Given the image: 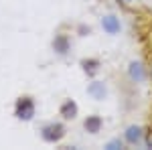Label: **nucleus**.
Masks as SVG:
<instances>
[{"mask_svg":"<svg viewBox=\"0 0 152 150\" xmlns=\"http://www.w3.org/2000/svg\"><path fill=\"white\" fill-rule=\"evenodd\" d=\"M77 112H79V108H77V104L73 100H65L61 104V108H59V116L63 120H75L77 118Z\"/></svg>","mask_w":152,"mask_h":150,"instance_id":"3","label":"nucleus"},{"mask_svg":"<svg viewBox=\"0 0 152 150\" xmlns=\"http://www.w3.org/2000/svg\"><path fill=\"white\" fill-rule=\"evenodd\" d=\"M53 49L57 51L59 55H65L69 51V37L63 35V33L55 35V39H53Z\"/></svg>","mask_w":152,"mask_h":150,"instance_id":"4","label":"nucleus"},{"mask_svg":"<svg viewBox=\"0 0 152 150\" xmlns=\"http://www.w3.org/2000/svg\"><path fill=\"white\" fill-rule=\"evenodd\" d=\"M35 110H37V104H35V97L33 95H20L16 97L14 102V116L23 122H28L35 118Z\"/></svg>","mask_w":152,"mask_h":150,"instance_id":"1","label":"nucleus"},{"mask_svg":"<svg viewBox=\"0 0 152 150\" xmlns=\"http://www.w3.org/2000/svg\"><path fill=\"white\" fill-rule=\"evenodd\" d=\"M150 75H152V65H150Z\"/></svg>","mask_w":152,"mask_h":150,"instance_id":"10","label":"nucleus"},{"mask_svg":"<svg viewBox=\"0 0 152 150\" xmlns=\"http://www.w3.org/2000/svg\"><path fill=\"white\" fill-rule=\"evenodd\" d=\"M104 29L107 31V33L114 35V33L120 31V24H118V20L114 18V16H105V18H104Z\"/></svg>","mask_w":152,"mask_h":150,"instance_id":"6","label":"nucleus"},{"mask_svg":"<svg viewBox=\"0 0 152 150\" xmlns=\"http://www.w3.org/2000/svg\"><path fill=\"white\" fill-rule=\"evenodd\" d=\"M146 144H148V146H152V130L148 132V136H146Z\"/></svg>","mask_w":152,"mask_h":150,"instance_id":"9","label":"nucleus"},{"mask_svg":"<svg viewBox=\"0 0 152 150\" xmlns=\"http://www.w3.org/2000/svg\"><path fill=\"white\" fill-rule=\"evenodd\" d=\"M81 65H83V69L87 71L89 75H94L95 71H97V67H99V61H97V59H83Z\"/></svg>","mask_w":152,"mask_h":150,"instance_id":"8","label":"nucleus"},{"mask_svg":"<svg viewBox=\"0 0 152 150\" xmlns=\"http://www.w3.org/2000/svg\"><path fill=\"white\" fill-rule=\"evenodd\" d=\"M65 134H67V130L63 124H55V122H51L47 126L43 128V140L45 142H51V144H55L59 140L65 138Z\"/></svg>","mask_w":152,"mask_h":150,"instance_id":"2","label":"nucleus"},{"mask_svg":"<svg viewBox=\"0 0 152 150\" xmlns=\"http://www.w3.org/2000/svg\"><path fill=\"white\" fill-rule=\"evenodd\" d=\"M142 130L140 128H128V132H126V140H128L130 144H136V142H140V138H142V134H140Z\"/></svg>","mask_w":152,"mask_h":150,"instance_id":"7","label":"nucleus"},{"mask_svg":"<svg viewBox=\"0 0 152 150\" xmlns=\"http://www.w3.org/2000/svg\"><path fill=\"white\" fill-rule=\"evenodd\" d=\"M102 126H104V122H102V118L99 116H87V120L83 122V128L87 130V132H91V134H97L99 130H102Z\"/></svg>","mask_w":152,"mask_h":150,"instance_id":"5","label":"nucleus"}]
</instances>
